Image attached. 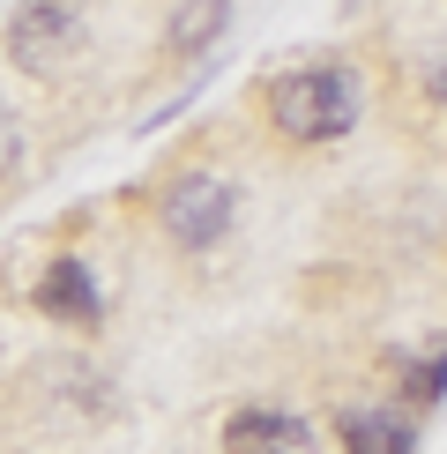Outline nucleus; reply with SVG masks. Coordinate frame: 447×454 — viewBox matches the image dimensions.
Listing matches in <instances>:
<instances>
[{
  "label": "nucleus",
  "mask_w": 447,
  "mask_h": 454,
  "mask_svg": "<svg viewBox=\"0 0 447 454\" xmlns=\"http://www.w3.org/2000/svg\"><path fill=\"white\" fill-rule=\"evenodd\" d=\"M231 216H239V194H231L224 179H209V172H186V179H172V186L157 194L164 239L186 246V254H209V246L231 231Z\"/></svg>",
  "instance_id": "obj_2"
},
{
  "label": "nucleus",
  "mask_w": 447,
  "mask_h": 454,
  "mask_svg": "<svg viewBox=\"0 0 447 454\" xmlns=\"http://www.w3.org/2000/svg\"><path fill=\"white\" fill-rule=\"evenodd\" d=\"M335 447L343 454H410L418 432H410V418H388V410H350L343 432H335Z\"/></svg>",
  "instance_id": "obj_7"
},
{
  "label": "nucleus",
  "mask_w": 447,
  "mask_h": 454,
  "mask_svg": "<svg viewBox=\"0 0 447 454\" xmlns=\"http://www.w3.org/2000/svg\"><path fill=\"white\" fill-rule=\"evenodd\" d=\"M30 298H37V313L60 320V328H98V313H105L98 276H90V261H82V254H52Z\"/></svg>",
  "instance_id": "obj_4"
},
{
  "label": "nucleus",
  "mask_w": 447,
  "mask_h": 454,
  "mask_svg": "<svg viewBox=\"0 0 447 454\" xmlns=\"http://www.w3.org/2000/svg\"><path fill=\"white\" fill-rule=\"evenodd\" d=\"M425 90H433V98L447 105V67H433V82H425Z\"/></svg>",
  "instance_id": "obj_10"
},
{
  "label": "nucleus",
  "mask_w": 447,
  "mask_h": 454,
  "mask_svg": "<svg viewBox=\"0 0 447 454\" xmlns=\"http://www.w3.org/2000/svg\"><path fill=\"white\" fill-rule=\"evenodd\" d=\"M15 164H23V127H15V112H8V105H0V179H8Z\"/></svg>",
  "instance_id": "obj_9"
},
{
  "label": "nucleus",
  "mask_w": 447,
  "mask_h": 454,
  "mask_svg": "<svg viewBox=\"0 0 447 454\" xmlns=\"http://www.w3.org/2000/svg\"><path fill=\"white\" fill-rule=\"evenodd\" d=\"M313 440V432L306 425H298V418H284V410H239V418L231 425H224V447H231V454H261V447H306Z\"/></svg>",
  "instance_id": "obj_6"
},
{
  "label": "nucleus",
  "mask_w": 447,
  "mask_h": 454,
  "mask_svg": "<svg viewBox=\"0 0 447 454\" xmlns=\"http://www.w3.org/2000/svg\"><path fill=\"white\" fill-rule=\"evenodd\" d=\"M231 30V0H186V8H172V23H164V60H201V52L216 45V37Z\"/></svg>",
  "instance_id": "obj_5"
},
{
  "label": "nucleus",
  "mask_w": 447,
  "mask_h": 454,
  "mask_svg": "<svg viewBox=\"0 0 447 454\" xmlns=\"http://www.w3.org/2000/svg\"><path fill=\"white\" fill-rule=\"evenodd\" d=\"M269 127L284 142H343L358 127V74L343 60H313L269 82Z\"/></svg>",
  "instance_id": "obj_1"
},
{
  "label": "nucleus",
  "mask_w": 447,
  "mask_h": 454,
  "mask_svg": "<svg viewBox=\"0 0 447 454\" xmlns=\"http://www.w3.org/2000/svg\"><path fill=\"white\" fill-rule=\"evenodd\" d=\"M261 454H284V447H261Z\"/></svg>",
  "instance_id": "obj_11"
},
{
  "label": "nucleus",
  "mask_w": 447,
  "mask_h": 454,
  "mask_svg": "<svg viewBox=\"0 0 447 454\" xmlns=\"http://www.w3.org/2000/svg\"><path fill=\"white\" fill-rule=\"evenodd\" d=\"M403 395H410V403H440V395H447V357L410 365V372H403Z\"/></svg>",
  "instance_id": "obj_8"
},
{
  "label": "nucleus",
  "mask_w": 447,
  "mask_h": 454,
  "mask_svg": "<svg viewBox=\"0 0 447 454\" xmlns=\"http://www.w3.org/2000/svg\"><path fill=\"white\" fill-rule=\"evenodd\" d=\"M82 37V0H15L8 15V60L23 74H52Z\"/></svg>",
  "instance_id": "obj_3"
}]
</instances>
